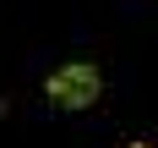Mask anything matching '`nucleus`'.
I'll return each mask as SVG.
<instances>
[{
    "mask_svg": "<svg viewBox=\"0 0 158 148\" xmlns=\"http://www.w3.org/2000/svg\"><path fill=\"white\" fill-rule=\"evenodd\" d=\"M98 93H104V77H98V66H60L55 77H49V99L60 104V110H87V104H98Z\"/></svg>",
    "mask_w": 158,
    "mask_h": 148,
    "instance_id": "nucleus-1",
    "label": "nucleus"
},
{
    "mask_svg": "<svg viewBox=\"0 0 158 148\" xmlns=\"http://www.w3.org/2000/svg\"><path fill=\"white\" fill-rule=\"evenodd\" d=\"M131 148H147V143H131Z\"/></svg>",
    "mask_w": 158,
    "mask_h": 148,
    "instance_id": "nucleus-2",
    "label": "nucleus"
}]
</instances>
